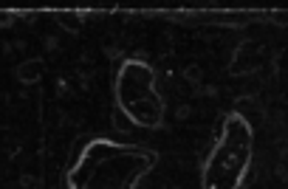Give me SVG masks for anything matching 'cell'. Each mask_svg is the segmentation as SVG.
I'll return each mask as SVG.
<instances>
[{
    "mask_svg": "<svg viewBox=\"0 0 288 189\" xmlns=\"http://www.w3.org/2000/svg\"><path fill=\"white\" fill-rule=\"evenodd\" d=\"M170 189H181V186H170Z\"/></svg>",
    "mask_w": 288,
    "mask_h": 189,
    "instance_id": "13",
    "label": "cell"
},
{
    "mask_svg": "<svg viewBox=\"0 0 288 189\" xmlns=\"http://www.w3.org/2000/svg\"><path fill=\"white\" fill-rule=\"evenodd\" d=\"M181 76H184V79H187V82H190V85L198 91V88H201V82H203V68H201V65H187Z\"/></svg>",
    "mask_w": 288,
    "mask_h": 189,
    "instance_id": "2",
    "label": "cell"
},
{
    "mask_svg": "<svg viewBox=\"0 0 288 189\" xmlns=\"http://www.w3.org/2000/svg\"><path fill=\"white\" fill-rule=\"evenodd\" d=\"M65 91H68V82L60 79V82H57V93H65Z\"/></svg>",
    "mask_w": 288,
    "mask_h": 189,
    "instance_id": "11",
    "label": "cell"
},
{
    "mask_svg": "<svg viewBox=\"0 0 288 189\" xmlns=\"http://www.w3.org/2000/svg\"><path fill=\"white\" fill-rule=\"evenodd\" d=\"M37 189H43V186H37Z\"/></svg>",
    "mask_w": 288,
    "mask_h": 189,
    "instance_id": "14",
    "label": "cell"
},
{
    "mask_svg": "<svg viewBox=\"0 0 288 189\" xmlns=\"http://www.w3.org/2000/svg\"><path fill=\"white\" fill-rule=\"evenodd\" d=\"M34 183H37V181H34V175H23V178H20V186H25V189L34 186Z\"/></svg>",
    "mask_w": 288,
    "mask_h": 189,
    "instance_id": "9",
    "label": "cell"
},
{
    "mask_svg": "<svg viewBox=\"0 0 288 189\" xmlns=\"http://www.w3.org/2000/svg\"><path fill=\"white\" fill-rule=\"evenodd\" d=\"M40 73H43V62H40V60H31V62H23V65L17 68V79L25 82V85H31V82L40 79Z\"/></svg>",
    "mask_w": 288,
    "mask_h": 189,
    "instance_id": "1",
    "label": "cell"
},
{
    "mask_svg": "<svg viewBox=\"0 0 288 189\" xmlns=\"http://www.w3.org/2000/svg\"><path fill=\"white\" fill-rule=\"evenodd\" d=\"M57 45H60L57 37H45V51H57Z\"/></svg>",
    "mask_w": 288,
    "mask_h": 189,
    "instance_id": "8",
    "label": "cell"
},
{
    "mask_svg": "<svg viewBox=\"0 0 288 189\" xmlns=\"http://www.w3.org/2000/svg\"><path fill=\"white\" fill-rule=\"evenodd\" d=\"M288 158V144H280V161Z\"/></svg>",
    "mask_w": 288,
    "mask_h": 189,
    "instance_id": "12",
    "label": "cell"
},
{
    "mask_svg": "<svg viewBox=\"0 0 288 189\" xmlns=\"http://www.w3.org/2000/svg\"><path fill=\"white\" fill-rule=\"evenodd\" d=\"M274 175H277V181L288 183V167H285V161H280V164L274 167Z\"/></svg>",
    "mask_w": 288,
    "mask_h": 189,
    "instance_id": "6",
    "label": "cell"
},
{
    "mask_svg": "<svg viewBox=\"0 0 288 189\" xmlns=\"http://www.w3.org/2000/svg\"><path fill=\"white\" fill-rule=\"evenodd\" d=\"M113 127H116L119 133H130V122L122 110H113Z\"/></svg>",
    "mask_w": 288,
    "mask_h": 189,
    "instance_id": "3",
    "label": "cell"
},
{
    "mask_svg": "<svg viewBox=\"0 0 288 189\" xmlns=\"http://www.w3.org/2000/svg\"><path fill=\"white\" fill-rule=\"evenodd\" d=\"M80 85L85 88V91L91 88V73H80Z\"/></svg>",
    "mask_w": 288,
    "mask_h": 189,
    "instance_id": "10",
    "label": "cell"
},
{
    "mask_svg": "<svg viewBox=\"0 0 288 189\" xmlns=\"http://www.w3.org/2000/svg\"><path fill=\"white\" fill-rule=\"evenodd\" d=\"M271 23H277V25H288V12H271Z\"/></svg>",
    "mask_w": 288,
    "mask_h": 189,
    "instance_id": "7",
    "label": "cell"
},
{
    "mask_svg": "<svg viewBox=\"0 0 288 189\" xmlns=\"http://www.w3.org/2000/svg\"><path fill=\"white\" fill-rule=\"evenodd\" d=\"M192 116V104H178V107H175V119H178V122H187V119H190Z\"/></svg>",
    "mask_w": 288,
    "mask_h": 189,
    "instance_id": "4",
    "label": "cell"
},
{
    "mask_svg": "<svg viewBox=\"0 0 288 189\" xmlns=\"http://www.w3.org/2000/svg\"><path fill=\"white\" fill-rule=\"evenodd\" d=\"M122 54H124V51L119 48V45H104V57H108L111 62H119V60H122Z\"/></svg>",
    "mask_w": 288,
    "mask_h": 189,
    "instance_id": "5",
    "label": "cell"
}]
</instances>
